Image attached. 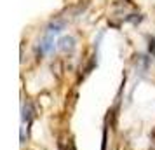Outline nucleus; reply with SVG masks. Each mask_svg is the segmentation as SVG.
<instances>
[{"label":"nucleus","instance_id":"f257e3e1","mask_svg":"<svg viewBox=\"0 0 155 150\" xmlns=\"http://www.w3.org/2000/svg\"><path fill=\"white\" fill-rule=\"evenodd\" d=\"M52 49H54V37H51V35L44 37V40H40L38 47H37V51H38V54H40V56L47 54V52H51Z\"/></svg>","mask_w":155,"mask_h":150},{"label":"nucleus","instance_id":"423d86ee","mask_svg":"<svg viewBox=\"0 0 155 150\" xmlns=\"http://www.w3.org/2000/svg\"><path fill=\"white\" fill-rule=\"evenodd\" d=\"M21 143H25V128H21Z\"/></svg>","mask_w":155,"mask_h":150},{"label":"nucleus","instance_id":"20e7f679","mask_svg":"<svg viewBox=\"0 0 155 150\" xmlns=\"http://www.w3.org/2000/svg\"><path fill=\"white\" fill-rule=\"evenodd\" d=\"M21 119L23 122H26V124H30L31 122V119H33V108H31V105L30 103H25L23 105V110H21Z\"/></svg>","mask_w":155,"mask_h":150},{"label":"nucleus","instance_id":"7ed1b4c3","mask_svg":"<svg viewBox=\"0 0 155 150\" xmlns=\"http://www.w3.org/2000/svg\"><path fill=\"white\" fill-rule=\"evenodd\" d=\"M64 21H51L49 25H47V30H45V35H51V37H54L58 35V33H61L64 30Z\"/></svg>","mask_w":155,"mask_h":150},{"label":"nucleus","instance_id":"39448f33","mask_svg":"<svg viewBox=\"0 0 155 150\" xmlns=\"http://www.w3.org/2000/svg\"><path fill=\"white\" fill-rule=\"evenodd\" d=\"M150 52L155 56V38H152V40H150Z\"/></svg>","mask_w":155,"mask_h":150},{"label":"nucleus","instance_id":"f03ea898","mask_svg":"<svg viewBox=\"0 0 155 150\" xmlns=\"http://www.w3.org/2000/svg\"><path fill=\"white\" fill-rule=\"evenodd\" d=\"M58 47H59V51H63V52H71V51L75 49V38L71 35L61 37L58 40Z\"/></svg>","mask_w":155,"mask_h":150}]
</instances>
